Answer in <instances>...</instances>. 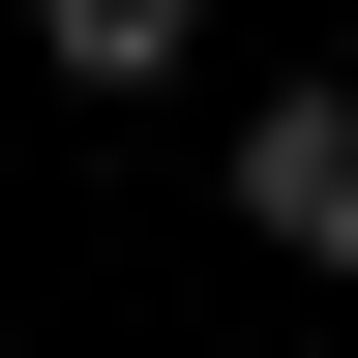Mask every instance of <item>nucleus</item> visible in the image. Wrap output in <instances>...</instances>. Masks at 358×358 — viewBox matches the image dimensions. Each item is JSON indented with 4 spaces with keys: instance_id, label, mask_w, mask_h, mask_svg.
Returning <instances> with one entry per match:
<instances>
[{
    "instance_id": "2",
    "label": "nucleus",
    "mask_w": 358,
    "mask_h": 358,
    "mask_svg": "<svg viewBox=\"0 0 358 358\" xmlns=\"http://www.w3.org/2000/svg\"><path fill=\"white\" fill-rule=\"evenodd\" d=\"M30 60H60V90H179V60H209V0H30Z\"/></svg>"
},
{
    "instance_id": "1",
    "label": "nucleus",
    "mask_w": 358,
    "mask_h": 358,
    "mask_svg": "<svg viewBox=\"0 0 358 358\" xmlns=\"http://www.w3.org/2000/svg\"><path fill=\"white\" fill-rule=\"evenodd\" d=\"M239 239L268 268H358V90H268L239 120Z\"/></svg>"
}]
</instances>
